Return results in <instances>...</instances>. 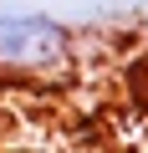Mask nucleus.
<instances>
[{
    "instance_id": "1",
    "label": "nucleus",
    "mask_w": 148,
    "mask_h": 153,
    "mask_svg": "<svg viewBox=\"0 0 148 153\" xmlns=\"http://www.w3.org/2000/svg\"><path fill=\"white\" fill-rule=\"evenodd\" d=\"M77 56L71 31L41 10H0V76H61Z\"/></svg>"
}]
</instances>
